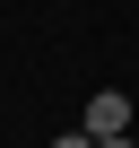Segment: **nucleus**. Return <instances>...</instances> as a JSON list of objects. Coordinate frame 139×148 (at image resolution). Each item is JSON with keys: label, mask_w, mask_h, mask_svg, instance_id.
I'll return each instance as SVG.
<instances>
[{"label": "nucleus", "mask_w": 139, "mask_h": 148, "mask_svg": "<svg viewBox=\"0 0 139 148\" xmlns=\"http://www.w3.org/2000/svg\"><path fill=\"white\" fill-rule=\"evenodd\" d=\"M96 148H139V139H96Z\"/></svg>", "instance_id": "nucleus-3"}, {"label": "nucleus", "mask_w": 139, "mask_h": 148, "mask_svg": "<svg viewBox=\"0 0 139 148\" xmlns=\"http://www.w3.org/2000/svg\"><path fill=\"white\" fill-rule=\"evenodd\" d=\"M78 131H87V139H130V96H122V87H96Z\"/></svg>", "instance_id": "nucleus-1"}, {"label": "nucleus", "mask_w": 139, "mask_h": 148, "mask_svg": "<svg viewBox=\"0 0 139 148\" xmlns=\"http://www.w3.org/2000/svg\"><path fill=\"white\" fill-rule=\"evenodd\" d=\"M52 148H96V139H87V131H61V139H52Z\"/></svg>", "instance_id": "nucleus-2"}]
</instances>
